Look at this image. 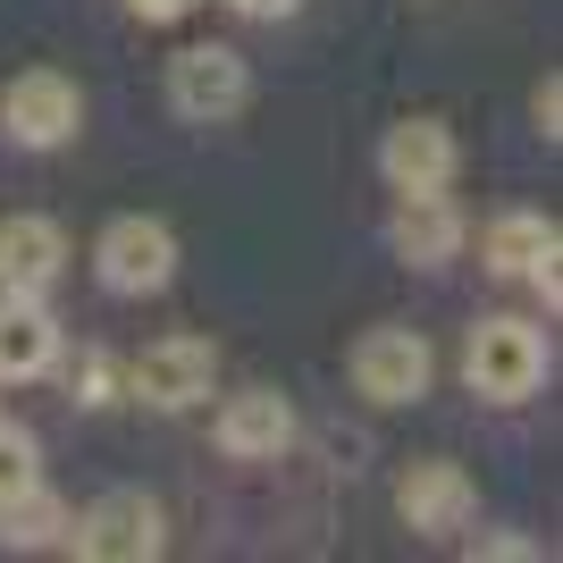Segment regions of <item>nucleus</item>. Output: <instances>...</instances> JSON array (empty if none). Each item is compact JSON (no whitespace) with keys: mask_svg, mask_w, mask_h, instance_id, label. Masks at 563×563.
Returning <instances> with one entry per match:
<instances>
[{"mask_svg":"<svg viewBox=\"0 0 563 563\" xmlns=\"http://www.w3.org/2000/svg\"><path fill=\"white\" fill-rule=\"evenodd\" d=\"M463 378H471V396H488V404H530L547 378V329L505 320V311L479 320L463 345Z\"/></svg>","mask_w":563,"mask_h":563,"instance_id":"nucleus-1","label":"nucleus"},{"mask_svg":"<svg viewBox=\"0 0 563 563\" xmlns=\"http://www.w3.org/2000/svg\"><path fill=\"white\" fill-rule=\"evenodd\" d=\"M68 547L85 563H152L168 547V514L143 488H110L68 521Z\"/></svg>","mask_w":563,"mask_h":563,"instance_id":"nucleus-2","label":"nucleus"},{"mask_svg":"<svg viewBox=\"0 0 563 563\" xmlns=\"http://www.w3.org/2000/svg\"><path fill=\"white\" fill-rule=\"evenodd\" d=\"M76 126H85L76 76H59V68L9 76V93H0V135L18 143V152H59V143H76Z\"/></svg>","mask_w":563,"mask_h":563,"instance_id":"nucleus-3","label":"nucleus"},{"mask_svg":"<svg viewBox=\"0 0 563 563\" xmlns=\"http://www.w3.org/2000/svg\"><path fill=\"white\" fill-rule=\"evenodd\" d=\"M253 101V68H244V51L228 43H194L168 59V110L186 118V126H219Z\"/></svg>","mask_w":563,"mask_h":563,"instance_id":"nucleus-4","label":"nucleus"},{"mask_svg":"<svg viewBox=\"0 0 563 563\" xmlns=\"http://www.w3.org/2000/svg\"><path fill=\"white\" fill-rule=\"evenodd\" d=\"M429 378H438V353H429L421 329H404V320L362 329V345H353V396H371V404H421Z\"/></svg>","mask_w":563,"mask_h":563,"instance_id":"nucleus-5","label":"nucleus"},{"mask_svg":"<svg viewBox=\"0 0 563 563\" xmlns=\"http://www.w3.org/2000/svg\"><path fill=\"white\" fill-rule=\"evenodd\" d=\"M93 278L110 286V295H161L168 278H177V235H168V219H143V211H126V219H110L101 228V244H93Z\"/></svg>","mask_w":563,"mask_h":563,"instance_id":"nucleus-6","label":"nucleus"},{"mask_svg":"<svg viewBox=\"0 0 563 563\" xmlns=\"http://www.w3.org/2000/svg\"><path fill=\"white\" fill-rule=\"evenodd\" d=\"M211 378H219V345L211 336H161V345L135 353L126 396H143L152 412H194V404L211 396Z\"/></svg>","mask_w":563,"mask_h":563,"instance_id":"nucleus-7","label":"nucleus"},{"mask_svg":"<svg viewBox=\"0 0 563 563\" xmlns=\"http://www.w3.org/2000/svg\"><path fill=\"white\" fill-rule=\"evenodd\" d=\"M454 168H463V152H454L446 118H404V126H387V143H378V177L396 194H446Z\"/></svg>","mask_w":563,"mask_h":563,"instance_id":"nucleus-8","label":"nucleus"},{"mask_svg":"<svg viewBox=\"0 0 563 563\" xmlns=\"http://www.w3.org/2000/svg\"><path fill=\"white\" fill-rule=\"evenodd\" d=\"M396 514L421 530V539H454V530H471V514H479V496H471V471L446 463V454H429V463H412L396 479Z\"/></svg>","mask_w":563,"mask_h":563,"instance_id":"nucleus-9","label":"nucleus"},{"mask_svg":"<svg viewBox=\"0 0 563 563\" xmlns=\"http://www.w3.org/2000/svg\"><path fill=\"white\" fill-rule=\"evenodd\" d=\"M555 253H563V235H555V219H539V211H505L479 235V261H488L496 278H530L547 295V311H555Z\"/></svg>","mask_w":563,"mask_h":563,"instance_id":"nucleus-10","label":"nucleus"},{"mask_svg":"<svg viewBox=\"0 0 563 563\" xmlns=\"http://www.w3.org/2000/svg\"><path fill=\"white\" fill-rule=\"evenodd\" d=\"M286 446H295V404H286L278 387H235V396L219 404V454H235V463H278Z\"/></svg>","mask_w":563,"mask_h":563,"instance_id":"nucleus-11","label":"nucleus"},{"mask_svg":"<svg viewBox=\"0 0 563 563\" xmlns=\"http://www.w3.org/2000/svg\"><path fill=\"white\" fill-rule=\"evenodd\" d=\"M43 371H59V320H51L43 295H9L0 286V387L43 378Z\"/></svg>","mask_w":563,"mask_h":563,"instance_id":"nucleus-12","label":"nucleus"},{"mask_svg":"<svg viewBox=\"0 0 563 563\" xmlns=\"http://www.w3.org/2000/svg\"><path fill=\"white\" fill-rule=\"evenodd\" d=\"M387 244H396V261H412V269H446V261L463 253V211H454L446 194H396Z\"/></svg>","mask_w":563,"mask_h":563,"instance_id":"nucleus-13","label":"nucleus"},{"mask_svg":"<svg viewBox=\"0 0 563 563\" xmlns=\"http://www.w3.org/2000/svg\"><path fill=\"white\" fill-rule=\"evenodd\" d=\"M59 269H68V235H59V219H43V211L0 219V286H9V295H43Z\"/></svg>","mask_w":563,"mask_h":563,"instance_id":"nucleus-14","label":"nucleus"},{"mask_svg":"<svg viewBox=\"0 0 563 563\" xmlns=\"http://www.w3.org/2000/svg\"><path fill=\"white\" fill-rule=\"evenodd\" d=\"M68 521H76V514L43 488V479H34V488H18L9 505H0V547H9V555H43V547H68Z\"/></svg>","mask_w":563,"mask_h":563,"instance_id":"nucleus-15","label":"nucleus"},{"mask_svg":"<svg viewBox=\"0 0 563 563\" xmlns=\"http://www.w3.org/2000/svg\"><path fill=\"white\" fill-rule=\"evenodd\" d=\"M43 479V446H34V429H18V421H0V505L18 488H34Z\"/></svg>","mask_w":563,"mask_h":563,"instance_id":"nucleus-16","label":"nucleus"},{"mask_svg":"<svg viewBox=\"0 0 563 563\" xmlns=\"http://www.w3.org/2000/svg\"><path fill=\"white\" fill-rule=\"evenodd\" d=\"M68 387H76V404H110L118 396V362L101 345H85V353H76V371H68Z\"/></svg>","mask_w":563,"mask_h":563,"instance_id":"nucleus-17","label":"nucleus"},{"mask_svg":"<svg viewBox=\"0 0 563 563\" xmlns=\"http://www.w3.org/2000/svg\"><path fill=\"white\" fill-rule=\"evenodd\" d=\"M471 555H496V563H530V555H547L539 539H471Z\"/></svg>","mask_w":563,"mask_h":563,"instance_id":"nucleus-18","label":"nucleus"},{"mask_svg":"<svg viewBox=\"0 0 563 563\" xmlns=\"http://www.w3.org/2000/svg\"><path fill=\"white\" fill-rule=\"evenodd\" d=\"M135 18H152V25H168V18H186V9H202V0H126Z\"/></svg>","mask_w":563,"mask_h":563,"instance_id":"nucleus-19","label":"nucleus"},{"mask_svg":"<svg viewBox=\"0 0 563 563\" xmlns=\"http://www.w3.org/2000/svg\"><path fill=\"white\" fill-rule=\"evenodd\" d=\"M228 9H244V18H295L303 0H228Z\"/></svg>","mask_w":563,"mask_h":563,"instance_id":"nucleus-20","label":"nucleus"}]
</instances>
